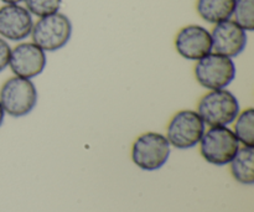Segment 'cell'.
<instances>
[{
	"label": "cell",
	"mask_w": 254,
	"mask_h": 212,
	"mask_svg": "<svg viewBox=\"0 0 254 212\" xmlns=\"http://www.w3.org/2000/svg\"><path fill=\"white\" fill-rule=\"evenodd\" d=\"M72 22L67 15L57 11L34 21L31 39L45 52H55L64 49L72 36Z\"/></svg>",
	"instance_id": "obj_1"
},
{
	"label": "cell",
	"mask_w": 254,
	"mask_h": 212,
	"mask_svg": "<svg viewBox=\"0 0 254 212\" xmlns=\"http://www.w3.org/2000/svg\"><path fill=\"white\" fill-rule=\"evenodd\" d=\"M196 112L206 126L227 127L235 122L241 111L237 97L223 88L213 89L202 96Z\"/></svg>",
	"instance_id": "obj_2"
},
{
	"label": "cell",
	"mask_w": 254,
	"mask_h": 212,
	"mask_svg": "<svg viewBox=\"0 0 254 212\" xmlns=\"http://www.w3.org/2000/svg\"><path fill=\"white\" fill-rule=\"evenodd\" d=\"M37 88L29 78L14 76L0 88V104L5 114L20 118L31 113L37 104Z\"/></svg>",
	"instance_id": "obj_3"
},
{
	"label": "cell",
	"mask_w": 254,
	"mask_h": 212,
	"mask_svg": "<svg viewBox=\"0 0 254 212\" xmlns=\"http://www.w3.org/2000/svg\"><path fill=\"white\" fill-rule=\"evenodd\" d=\"M171 145L166 137L156 132H146L135 139L131 148V160L144 171H156L169 160Z\"/></svg>",
	"instance_id": "obj_4"
},
{
	"label": "cell",
	"mask_w": 254,
	"mask_h": 212,
	"mask_svg": "<svg viewBox=\"0 0 254 212\" xmlns=\"http://www.w3.org/2000/svg\"><path fill=\"white\" fill-rule=\"evenodd\" d=\"M195 78L208 91L227 88L236 78V65L232 59L211 52L196 61Z\"/></svg>",
	"instance_id": "obj_5"
},
{
	"label": "cell",
	"mask_w": 254,
	"mask_h": 212,
	"mask_svg": "<svg viewBox=\"0 0 254 212\" xmlns=\"http://www.w3.org/2000/svg\"><path fill=\"white\" fill-rule=\"evenodd\" d=\"M198 144L202 158L217 166L230 164L240 149V141L228 127H210Z\"/></svg>",
	"instance_id": "obj_6"
},
{
	"label": "cell",
	"mask_w": 254,
	"mask_h": 212,
	"mask_svg": "<svg viewBox=\"0 0 254 212\" xmlns=\"http://www.w3.org/2000/svg\"><path fill=\"white\" fill-rule=\"evenodd\" d=\"M206 124L192 109H183L174 114L166 129V139L171 146L180 150L191 149L200 143Z\"/></svg>",
	"instance_id": "obj_7"
},
{
	"label": "cell",
	"mask_w": 254,
	"mask_h": 212,
	"mask_svg": "<svg viewBox=\"0 0 254 212\" xmlns=\"http://www.w3.org/2000/svg\"><path fill=\"white\" fill-rule=\"evenodd\" d=\"M46 64V52L32 41L19 42L10 52L9 67L17 77L35 78L44 72Z\"/></svg>",
	"instance_id": "obj_8"
},
{
	"label": "cell",
	"mask_w": 254,
	"mask_h": 212,
	"mask_svg": "<svg viewBox=\"0 0 254 212\" xmlns=\"http://www.w3.org/2000/svg\"><path fill=\"white\" fill-rule=\"evenodd\" d=\"M174 44L178 54L190 61H198L212 52L211 32L201 25L191 24L181 27Z\"/></svg>",
	"instance_id": "obj_9"
},
{
	"label": "cell",
	"mask_w": 254,
	"mask_h": 212,
	"mask_svg": "<svg viewBox=\"0 0 254 212\" xmlns=\"http://www.w3.org/2000/svg\"><path fill=\"white\" fill-rule=\"evenodd\" d=\"M212 52L226 57H237L246 50L248 41V32L232 19L213 25L211 30Z\"/></svg>",
	"instance_id": "obj_10"
},
{
	"label": "cell",
	"mask_w": 254,
	"mask_h": 212,
	"mask_svg": "<svg viewBox=\"0 0 254 212\" xmlns=\"http://www.w3.org/2000/svg\"><path fill=\"white\" fill-rule=\"evenodd\" d=\"M34 16L21 4L0 6V37L6 41L21 42L31 35Z\"/></svg>",
	"instance_id": "obj_11"
},
{
	"label": "cell",
	"mask_w": 254,
	"mask_h": 212,
	"mask_svg": "<svg viewBox=\"0 0 254 212\" xmlns=\"http://www.w3.org/2000/svg\"><path fill=\"white\" fill-rule=\"evenodd\" d=\"M236 0H196V11L203 21L218 24L232 19Z\"/></svg>",
	"instance_id": "obj_12"
},
{
	"label": "cell",
	"mask_w": 254,
	"mask_h": 212,
	"mask_svg": "<svg viewBox=\"0 0 254 212\" xmlns=\"http://www.w3.org/2000/svg\"><path fill=\"white\" fill-rule=\"evenodd\" d=\"M231 173L238 183L243 185L254 184V148L243 146L231 161Z\"/></svg>",
	"instance_id": "obj_13"
},
{
	"label": "cell",
	"mask_w": 254,
	"mask_h": 212,
	"mask_svg": "<svg viewBox=\"0 0 254 212\" xmlns=\"http://www.w3.org/2000/svg\"><path fill=\"white\" fill-rule=\"evenodd\" d=\"M235 122L233 133L240 144H243V146L254 148V109L247 108L243 112H240Z\"/></svg>",
	"instance_id": "obj_14"
},
{
	"label": "cell",
	"mask_w": 254,
	"mask_h": 212,
	"mask_svg": "<svg viewBox=\"0 0 254 212\" xmlns=\"http://www.w3.org/2000/svg\"><path fill=\"white\" fill-rule=\"evenodd\" d=\"M232 20L247 32L254 30V0H236Z\"/></svg>",
	"instance_id": "obj_15"
},
{
	"label": "cell",
	"mask_w": 254,
	"mask_h": 212,
	"mask_svg": "<svg viewBox=\"0 0 254 212\" xmlns=\"http://www.w3.org/2000/svg\"><path fill=\"white\" fill-rule=\"evenodd\" d=\"M25 7L32 16L42 17L60 11L62 0H24Z\"/></svg>",
	"instance_id": "obj_16"
},
{
	"label": "cell",
	"mask_w": 254,
	"mask_h": 212,
	"mask_svg": "<svg viewBox=\"0 0 254 212\" xmlns=\"http://www.w3.org/2000/svg\"><path fill=\"white\" fill-rule=\"evenodd\" d=\"M10 52H11V47L9 42L0 37V73L6 70V67H9Z\"/></svg>",
	"instance_id": "obj_17"
},
{
	"label": "cell",
	"mask_w": 254,
	"mask_h": 212,
	"mask_svg": "<svg viewBox=\"0 0 254 212\" xmlns=\"http://www.w3.org/2000/svg\"><path fill=\"white\" fill-rule=\"evenodd\" d=\"M4 4H21L24 0H0Z\"/></svg>",
	"instance_id": "obj_18"
},
{
	"label": "cell",
	"mask_w": 254,
	"mask_h": 212,
	"mask_svg": "<svg viewBox=\"0 0 254 212\" xmlns=\"http://www.w3.org/2000/svg\"><path fill=\"white\" fill-rule=\"evenodd\" d=\"M4 118H5V112L4 109H2L1 104H0V127H1L2 123H4Z\"/></svg>",
	"instance_id": "obj_19"
}]
</instances>
